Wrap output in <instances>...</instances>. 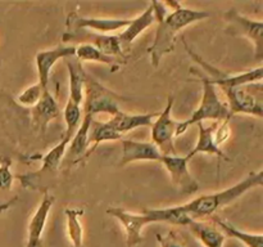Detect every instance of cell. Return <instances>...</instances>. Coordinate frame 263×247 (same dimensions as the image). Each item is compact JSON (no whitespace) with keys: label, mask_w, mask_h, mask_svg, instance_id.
<instances>
[{"label":"cell","mask_w":263,"mask_h":247,"mask_svg":"<svg viewBox=\"0 0 263 247\" xmlns=\"http://www.w3.org/2000/svg\"><path fill=\"white\" fill-rule=\"evenodd\" d=\"M163 154L154 146L152 142H138L125 139L122 140V158L120 166L131 164L136 161H161Z\"/></svg>","instance_id":"16"},{"label":"cell","mask_w":263,"mask_h":247,"mask_svg":"<svg viewBox=\"0 0 263 247\" xmlns=\"http://www.w3.org/2000/svg\"><path fill=\"white\" fill-rule=\"evenodd\" d=\"M226 26V33L233 36L248 39L252 41L256 50V58L262 61L263 56V22L258 20H252L247 15L241 14L235 8H230L223 14Z\"/></svg>","instance_id":"8"},{"label":"cell","mask_w":263,"mask_h":247,"mask_svg":"<svg viewBox=\"0 0 263 247\" xmlns=\"http://www.w3.org/2000/svg\"><path fill=\"white\" fill-rule=\"evenodd\" d=\"M122 138L120 133L115 129L109 120L102 122V121H95L92 118L91 125H90L89 130V139H87V152L85 154V160L97 149L103 142H113V140H120Z\"/></svg>","instance_id":"23"},{"label":"cell","mask_w":263,"mask_h":247,"mask_svg":"<svg viewBox=\"0 0 263 247\" xmlns=\"http://www.w3.org/2000/svg\"><path fill=\"white\" fill-rule=\"evenodd\" d=\"M186 228L204 247H222L226 236L215 223L210 220H194L190 219Z\"/></svg>","instance_id":"20"},{"label":"cell","mask_w":263,"mask_h":247,"mask_svg":"<svg viewBox=\"0 0 263 247\" xmlns=\"http://www.w3.org/2000/svg\"><path fill=\"white\" fill-rule=\"evenodd\" d=\"M230 120H223L216 123L215 131H213V139H215L216 146L221 148V144L226 143L231 136V129H230Z\"/></svg>","instance_id":"32"},{"label":"cell","mask_w":263,"mask_h":247,"mask_svg":"<svg viewBox=\"0 0 263 247\" xmlns=\"http://www.w3.org/2000/svg\"><path fill=\"white\" fill-rule=\"evenodd\" d=\"M74 51H76V46L74 45H58L54 46V48L46 49V50H41L36 54L35 64L39 76L37 82L44 90L49 89V77H50V72L53 69L54 64L61 61V59L73 57Z\"/></svg>","instance_id":"14"},{"label":"cell","mask_w":263,"mask_h":247,"mask_svg":"<svg viewBox=\"0 0 263 247\" xmlns=\"http://www.w3.org/2000/svg\"><path fill=\"white\" fill-rule=\"evenodd\" d=\"M184 45L186 48L187 53L190 57L198 61V63L200 64L203 69L207 72L208 76H204L211 84L215 85L216 87H221V89H226V87H234V86H243V85H249L254 84V82H262L263 77V68L262 66L256 67V68H251L248 71L240 72V74H230V72L221 71V69L216 68V67L211 66L210 63H207L205 61H203L199 56L194 53L192 49L187 46V44L185 43Z\"/></svg>","instance_id":"7"},{"label":"cell","mask_w":263,"mask_h":247,"mask_svg":"<svg viewBox=\"0 0 263 247\" xmlns=\"http://www.w3.org/2000/svg\"><path fill=\"white\" fill-rule=\"evenodd\" d=\"M159 112L152 113H125L122 111L110 117V122L115 126L116 130L123 135V134L133 131L139 128H151L153 121L156 120Z\"/></svg>","instance_id":"21"},{"label":"cell","mask_w":263,"mask_h":247,"mask_svg":"<svg viewBox=\"0 0 263 247\" xmlns=\"http://www.w3.org/2000/svg\"><path fill=\"white\" fill-rule=\"evenodd\" d=\"M161 162L168 172L171 182L184 195H194L199 189V184L189 170V160L185 156L171 154L162 156Z\"/></svg>","instance_id":"12"},{"label":"cell","mask_w":263,"mask_h":247,"mask_svg":"<svg viewBox=\"0 0 263 247\" xmlns=\"http://www.w3.org/2000/svg\"><path fill=\"white\" fill-rule=\"evenodd\" d=\"M156 237L161 247H189L186 238L175 229H171L164 234L157 233Z\"/></svg>","instance_id":"29"},{"label":"cell","mask_w":263,"mask_h":247,"mask_svg":"<svg viewBox=\"0 0 263 247\" xmlns=\"http://www.w3.org/2000/svg\"><path fill=\"white\" fill-rule=\"evenodd\" d=\"M68 143L69 142L63 138L43 157L40 169L17 177L22 187L26 189L40 190L44 193L48 192L49 188L53 187L54 183L57 182V174L61 165L63 164Z\"/></svg>","instance_id":"4"},{"label":"cell","mask_w":263,"mask_h":247,"mask_svg":"<svg viewBox=\"0 0 263 247\" xmlns=\"http://www.w3.org/2000/svg\"><path fill=\"white\" fill-rule=\"evenodd\" d=\"M67 218V236L73 247L84 246V226H82L80 216L84 214L82 208H66L64 210Z\"/></svg>","instance_id":"27"},{"label":"cell","mask_w":263,"mask_h":247,"mask_svg":"<svg viewBox=\"0 0 263 247\" xmlns=\"http://www.w3.org/2000/svg\"><path fill=\"white\" fill-rule=\"evenodd\" d=\"M43 93H44V89L41 87V85L39 84V82H36V84L28 86L27 89H25L20 95H18L17 102L20 103L21 105L32 108L33 105L40 100Z\"/></svg>","instance_id":"30"},{"label":"cell","mask_w":263,"mask_h":247,"mask_svg":"<svg viewBox=\"0 0 263 247\" xmlns=\"http://www.w3.org/2000/svg\"><path fill=\"white\" fill-rule=\"evenodd\" d=\"M198 125V140L195 143L194 148L186 154V158L192 160L195 154L199 153H205V154H211V156H217L220 160H229L228 156H226L225 152L222 151V148H220L218 146H216L215 139H213V131H215L216 123L211 126H204L203 122L197 123Z\"/></svg>","instance_id":"22"},{"label":"cell","mask_w":263,"mask_h":247,"mask_svg":"<svg viewBox=\"0 0 263 247\" xmlns=\"http://www.w3.org/2000/svg\"><path fill=\"white\" fill-rule=\"evenodd\" d=\"M151 5L156 15L157 30L153 44L148 48V53L152 64L158 67L162 59L175 50L180 31L211 17V14L207 10L190 9L176 2H152Z\"/></svg>","instance_id":"1"},{"label":"cell","mask_w":263,"mask_h":247,"mask_svg":"<svg viewBox=\"0 0 263 247\" xmlns=\"http://www.w3.org/2000/svg\"><path fill=\"white\" fill-rule=\"evenodd\" d=\"M263 182V171H252L236 184L218 190V192L202 195L197 198H193L184 205H179L182 213L194 220H212L216 214L226 206L231 205L239 198L243 197L247 192L258 188Z\"/></svg>","instance_id":"2"},{"label":"cell","mask_w":263,"mask_h":247,"mask_svg":"<svg viewBox=\"0 0 263 247\" xmlns=\"http://www.w3.org/2000/svg\"><path fill=\"white\" fill-rule=\"evenodd\" d=\"M130 23V20L123 18H102V17H82L76 12H72L67 17V32L77 30H94L98 33L113 32L123 30Z\"/></svg>","instance_id":"13"},{"label":"cell","mask_w":263,"mask_h":247,"mask_svg":"<svg viewBox=\"0 0 263 247\" xmlns=\"http://www.w3.org/2000/svg\"><path fill=\"white\" fill-rule=\"evenodd\" d=\"M74 57L79 59L80 62H95V63H103L107 64V66L112 67V69H116L120 67V64L122 62H120L118 59L112 58V57H108L105 54H103L102 51L98 50L95 46L90 45V44H79L76 46V51H74Z\"/></svg>","instance_id":"26"},{"label":"cell","mask_w":263,"mask_h":247,"mask_svg":"<svg viewBox=\"0 0 263 247\" xmlns=\"http://www.w3.org/2000/svg\"><path fill=\"white\" fill-rule=\"evenodd\" d=\"M212 220L226 237H231V238L236 239L246 247H263L262 233H249V232L240 231V229L235 228L230 223L222 220L221 218H217V216H215Z\"/></svg>","instance_id":"25"},{"label":"cell","mask_w":263,"mask_h":247,"mask_svg":"<svg viewBox=\"0 0 263 247\" xmlns=\"http://www.w3.org/2000/svg\"><path fill=\"white\" fill-rule=\"evenodd\" d=\"M92 116L90 115H84L82 116V121L80 123L79 129L76 130V133L73 134V136L69 140L68 147H67L66 160L67 166L69 165H76L79 162L85 161V154L87 152V139H89V130L90 125H91ZM63 160V161H64Z\"/></svg>","instance_id":"18"},{"label":"cell","mask_w":263,"mask_h":247,"mask_svg":"<svg viewBox=\"0 0 263 247\" xmlns=\"http://www.w3.org/2000/svg\"><path fill=\"white\" fill-rule=\"evenodd\" d=\"M108 215L117 219L126 234L127 247H135L143 242V231L148 224H153L151 216L145 213H131L122 207H110L107 210Z\"/></svg>","instance_id":"11"},{"label":"cell","mask_w":263,"mask_h":247,"mask_svg":"<svg viewBox=\"0 0 263 247\" xmlns=\"http://www.w3.org/2000/svg\"><path fill=\"white\" fill-rule=\"evenodd\" d=\"M174 97H168L164 110L156 117L152 123V143L159 149L163 156L177 154L175 148V138L180 121L172 117V108H174Z\"/></svg>","instance_id":"9"},{"label":"cell","mask_w":263,"mask_h":247,"mask_svg":"<svg viewBox=\"0 0 263 247\" xmlns=\"http://www.w3.org/2000/svg\"><path fill=\"white\" fill-rule=\"evenodd\" d=\"M190 72L197 74L193 68H190ZM199 80L203 86L202 99H200V103L197 107V110L192 113V116L187 120L181 121L179 123L176 130V138L182 135L192 125H197V123L203 122L205 120H213L220 122V121L228 120V118L231 120V117H233L230 112H229L226 103H223L220 99V97H218L217 87L213 84H211L202 75H199Z\"/></svg>","instance_id":"3"},{"label":"cell","mask_w":263,"mask_h":247,"mask_svg":"<svg viewBox=\"0 0 263 247\" xmlns=\"http://www.w3.org/2000/svg\"><path fill=\"white\" fill-rule=\"evenodd\" d=\"M123 100H126V98L105 87L86 72L84 82V102H82L84 115H90L94 117L98 113H105L113 117L121 111L120 104Z\"/></svg>","instance_id":"5"},{"label":"cell","mask_w":263,"mask_h":247,"mask_svg":"<svg viewBox=\"0 0 263 247\" xmlns=\"http://www.w3.org/2000/svg\"><path fill=\"white\" fill-rule=\"evenodd\" d=\"M63 43L68 41H80V44H90L95 46L98 50L102 51L103 54L112 58L118 59L122 63L127 62V53H125L121 44L118 35H109V33H98L92 31L86 30H77L67 32L62 38Z\"/></svg>","instance_id":"10"},{"label":"cell","mask_w":263,"mask_h":247,"mask_svg":"<svg viewBox=\"0 0 263 247\" xmlns=\"http://www.w3.org/2000/svg\"><path fill=\"white\" fill-rule=\"evenodd\" d=\"M54 203V196L44 193L43 200L33 213L27 232V247H41L43 246V234L45 231L46 221Z\"/></svg>","instance_id":"15"},{"label":"cell","mask_w":263,"mask_h":247,"mask_svg":"<svg viewBox=\"0 0 263 247\" xmlns=\"http://www.w3.org/2000/svg\"><path fill=\"white\" fill-rule=\"evenodd\" d=\"M59 104L50 90H44L40 100L31 108L32 123L40 133H45L49 122L59 117Z\"/></svg>","instance_id":"17"},{"label":"cell","mask_w":263,"mask_h":247,"mask_svg":"<svg viewBox=\"0 0 263 247\" xmlns=\"http://www.w3.org/2000/svg\"><path fill=\"white\" fill-rule=\"evenodd\" d=\"M10 160H3L0 162V192H9L12 189L14 175L10 170Z\"/></svg>","instance_id":"31"},{"label":"cell","mask_w":263,"mask_h":247,"mask_svg":"<svg viewBox=\"0 0 263 247\" xmlns=\"http://www.w3.org/2000/svg\"><path fill=\"white\" fill-rule=\"evenodd\" d=\"M67 59V68L69 74V98L68 100L74 104L82 105L84 102V82L86 71L81 62L76 57H69Z\"/></svg>","instance_id":"24"},{"label":"cell","mask_w":263,"mask_h":247,"mask_svg":"<svg viewBox=\"0 0 263 247\" xmlns=\"http://www.w3.org/2000/svg\"><path fill=\"white\" fill-rule=\"evenodd\" d=\"M82 116H84V112H82V107L79 104H74L71 100H67V104L64 107L63 111V117L64 121H66V133H64V139L67 140H71V138L73 136V134L76 133V130L79 129L80 123L82 121Z\"/></svg>","instance_id":"28"},{"label":"cell","mask_w":263,"mask_h":247,"mask_svg":"<svg viewBox=\"0 0 263 247\" xmlns=\"http://www.w3.org/2000/svg\"><path fill=\"white\" fill-rule=\"evenodd\" d=\"M154 23H156V15H154L153 8H152L151 4H149V7L146 8L140 15L130 20V23H128V25L123 28L122 32L118 35L125 53L128 54V51L131 50V45H133L134 41H135L146 28L153 26Z\"/></svg>","instance_id":"19"},{"label":"cell","mask_w":263,"mask_h":247,"mask_svg":"<svg viewBox=\"0 0 263 247\" xmlns=\"http://www.w3.org/2000/svg\"><path fill=\"white\" fill-rule=\"evenodd\" d=\"M226 99H228L229 112L231 116L244 113V115L256 116L261 118L262 110V82L234 86L222 89Z\"/></svg>","instance_id":"6"}]
</instances>
